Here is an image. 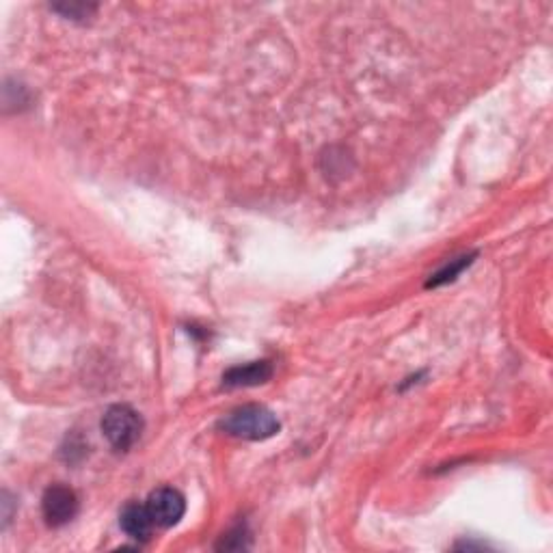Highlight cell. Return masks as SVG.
<instances>
[{
	"mask_svg": "<svg viewBox=\"0 0 553 553\" xmlns=\"http://www.w3.org/2000/svg\"><path fill=\"white\" fill-rule=\"evenodd\" d=\"M102 433L117 452H128L141 439L143 420L128 404H115L102 417Z\"/></svg>",
	"mask_w": 553,
	"mask_h": 553,
	"instance_id": "cell-2",
	"label": "cell"
},
{
	"mask_svg": "<svg viewBox=\"0 0 553 553\" xmlns=\"http://www.w3.org/2000/svg\"><path fill=\"white\" fill-rule=\"evenodd\" d=\"M273 376L271 361H253L245 363V366H238L227 370L223 374V385L225 387H253L262 385Z\"/></svg>",
	"mask_w": 553,
	"mask_h": 553,
	"instance_id": "cell-6",
	"label": "cell"
},
{
	"mask_svg": "<svg viewBox=\"0 0 553 553\" xmlns=\"http://www.w3.org/2000/svg\"><path fill=\"white\" fill-rule=\"evenodd\" d=\"M474 258H476V255L469 253V255H461V258L450 260L443 268H439V271L435 275H430L426 288H439V286H445V283L454 281L458 275H461L465 271V268L471 262H474Z\"/></svg>",
	"mask_w": 553,
	"mask_h": 553,
	"instance_id": "cell-7",
	"label": "cell"
},
{
	"mask_svg": "<svg viewBox=\"0 0 553 553\" xmlns=\"http://www.w3.org/2000/svg\"><path fill=\"white\" fill-rule=\"evenodd\" d=\"M119 525L121 530L128 534V538L137 543H145L152 538V532L156 528V523L150 515V510H147V504H139V502H130L124 506L119 515Z\"/></svg>",
	"mask_w": 553,
	"mask_h": 553,
	"instance_id": "cell-5",
	"label": "cell"
},
{
	"mask_svg": "<svg viewBox=\"0 0 553 553\" xmlns=\"http://www.w3.org/2000/svg\"><path fill=\"white\" fill-rule=\"evenodd\" d=\"M42 512L48 525L61 528L78 515V495L65 484H52L42 497Z\"/></svg>",
	"mask_w": 553,
	"mask_h": 553,
	"instance_id": "cell-3",
	"label": "cell"
},
{
	"mask_svg": "<svg viewBox=\"0 0 553 553\" xmlns=\"http://www.w3.org/2000/svg\"><path fill=\"white\" fill-rule=\"evenodd\" d=\"M219 428L225 435L245 439V441H266L279 433V420L273 411H268L260 404H245L232 413H227Z\"/></svg>",
	"mask_w": 553,
	"mask_h": 553,
	"instance_id": "cell-1",
	"label": "cell"
},
{
	"mask_svg": "<svg viewBox=\"0 0 553 553\" xmlns=\"http://www.w3.org/2000/svg\"><path fill=\"white\" fill-rule=\"evenodd\" d=\"M147 510L156 523V528H173L178 525L186 512V499L178 489L163 487L147 497Z\"/></svg>",
	"mask_w": 553,
	"mask_h": 553,
	"instance_id": "cell-4",
	"label": "cell"
}]
</instances>
